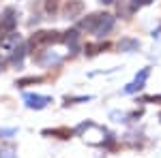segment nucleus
<instances>
[{
    "instance_id": "4",
    "label": "nucleus",
    "mask_w": 161,
    "mask_h": 158,
    "mask_svg": "<svg viewBox=\"0 0 161 158\" xmlns=\"http://www.w3.org/2000/svg\"><path fill=\"white\" fill-rule=\"evenodd\" d=\"M82 11H84V2L82 0H69L64 4V9H62V15L67 19H77L82 15Z\"/></svg>"
},
{
    "instance_id": "12",
    "label": "nucleus",
    "mask_w": 161,
    "mask_h": 158,
    "mask_svg": "<svg viewBox=\"0 0 161 158\" xmlns=\"http://www.w3.org/2000/svg\"><path fill=\"white\" fill-rule=\"evenodd\" d=\"M103 49H108V43H103V45H86V54L88 56H95V54H99Z\"/></svg>"
},
{
    "instance_id": "14",
    "label": "nucleus",
    "mask_w": 161,
    "mask_h": 158,
    "mask_svg": "<svg viewBox=\"0 0 161 158\" xmlns=\"http://www.w3.org/2000/svg\"><path fill=\"white\" fill-rule=\"evenodd\" d=\"M11 135H17L15 128H0V137H11Z\"/></svg>"
},
{
    "instance_id": "13",
    "label": "nucleus",
    "mask_w": 161,
    "mask_h": 158,
    "mask_svg": "<svg viewBox=\"0 0 161 158\" xmlns=\"http://www.w3.org/2000/svg\"><path fill=\"white\" fill-rule=\"evenodd\" d=\"M58 9V0H45V11L47 13H56Z\"/></svg>"
},
{
    "instance_id": "3",
    "label": "nucleus",
    "mask_w": 161,
    "mask_h": 158,
    "mask_svg": "<svg viewBox=\"0 0 161 158\" xmlns=\"http://www.w3.org/2000/svg\"><path fill=\"white\" fill-rule=\"evenodd\" d=\"M24 103L28 109H45L52 103V96H45V94H24Z\"/></svg>"
},
{
    "instance_id": "16",
    "label": "nucleus",
    "mask_w": 161,
    "mask_h": 158,
    "mask_svg": "<svg viewBox=\"0 0 161 158\" xmlns=\"http://www.w3.org/2000/svg\"><path fill=\"white\" fill-rule=\"evenodd\" d=\"M144 2H150V0H144Z\"/></svg>"
},
{
    "instance_id": "11",
    "label": "nucleus",
    "mask_w": 161,
    "mask_h": 158,
    "mask_svg": "<svg viewBox=\"0 0 161 158\" xmlns=\"http://www.w3.org/2000/svg\"><path fill=\"white\" fill-rule=\"evenodd\" d=\"M41 81H43V77H24V79H17V85L24 88L28 84H41Z\"/></svg>"
},
{
    "instance_id": "17",
    "label": "nucleus",
    "mask_w": 161,
    "mask_h": 158,
    "mask_svg": "<svg viewBox=\"0 0 161 158\" xmlns=\"http://www.w3.org/2000/svg\"><path fill=\"white\" fill-rule=\"evenodd\" d=\"M159 118H161V115H159Z\"/></svg>"
},
{
    "instance_id": "5",
    "label": "nucleus",
    "mask_w": 161,
    "mask_h": 158,
    "mask_svg": "<svg viewBox=\"0 0 161 158\" xmlns=\"http://www.w3.org/2000/svg\"><path fill=\"white\" fill-rule=\"evenodd\" d=\"M148 75H150V69H148V66H146V69H142V71H140V75H137L136 79H133L131 84L125 88V92H127V94H133V92H137V90H142V88H144V84H146V79H148Z\"/></svg>"
},
{
    "instance_id": "8",
    "label": "nucleus",
    "mask_w": 161,
    "mask_h": 158,
    "mask_svg": "<svg viewBox=\"0 0 161 158\" xmlns=\"http://www.w3.org/2000/svg\"><path fill=\"white\" fill-rule=\"evenodd\" d=\"M43 135H54V137H58V139H71L73 130H69V128H45Z\"/></svg>"
},
{
    "instance_id": "7",
    "label": "nucleus",
    "mask_w": 161,
    "mask_h": 158,
    "mask_svg": "<svg viewBox=\"0 0 161 158\" xmlns=\"http://www.w3.org/2000/svg\"><path fill=\"white\" fill-rule=\"evenodd\" d=\"M140 47V41L137 38H120V43H118V49L120 51H136Z\"/></svg>"
},
{
    "instance_id": "2",
    "label": "nucleus",
    "mask_w": 161,
    "mask_h": 158,
    "mask_svg": "<svg viewBox=\"0 0 161 158\" xmlns=\"http://www.w3.org/2000/svg\"><path fill=\"white\" fill-rule=\"evenodd\" d=\"M62 41V32H56V30H41V32H35L32 38H30V47L32 49H43L47 45H54V43H60Z\"/></svg>"
},
{
    "instance_id": "15",
    "label": "nucleus",
    "mask_w": 161,
    "mask_h": 158,
    "mask_svg": "<svg viewBox=\"0 0 161 158\" xmlns=\"http://www.w3.org/2000/svg\"><path fill=\"white\" fill-rule=\"evenodd\" d=\"M101 4H112V2H114V0H99Z\"/></svg>"
},
{
    "instance_id": "1",
    "label": "nucleus",
    "mask_w": 161,
    "mask_h": 158,
    "mask_svg": "<svg viewBox=\"0 0 161 158\" xmlns=\"http://www.w3.org/2000/svg\"><path fill=\"white\" fill-rule=\"evenodd\" d=\"M80 26H82L84 30H88V32H92L95 37L101 38L114 28V15H110V13H92V15L86 17Z\"/></svg>"
},
{
    "instance_id": "10",
    "label": "nucleus",
    "mask_w": 161,
    "mask_h": 158,
    "mask_svg": "<svg viewBox=\"0 0 161 158\" xmlns=\"http://www.w3.org/2000/svg\"><path fill=\"white\" fill-rule=\"evenodd\" d=\"M0 158H17L15 156V147L13 145H2L0 147Z\"/></svg>"
},
{
    "instance_id": "6",
    "label": "nucleus",
    "mask_w": 161,
    "mask_h": 158,
    "mask_svg": "<svg viewBox=\"0 0 161 158\" xmlns=\"http://www.w3.org/2000/svg\"><path fill=\"white\" fill-rule=\"evenodd\" d=\"M0 26L4 28V30H13L15 26H17V13H15V9H7L4 11V15L0 17Z\"/></svg>"
},
{
    "instance_id": "9",
    "label": "nucleus",
    "mask_w": 161,
    "mask_h": 158,
    "mask_svg": "<svg viewBox=\"0 0 161 158\" xmlns=\"http://www.w3.org/2000/svg\"><path fill=\"white\" fill-rule=\"evenodd\" d=\"M62 41H64L71 49H75L77 47V41H80V32H77V30H69V32H64Z\"/></svg>"
}]
</instances>
